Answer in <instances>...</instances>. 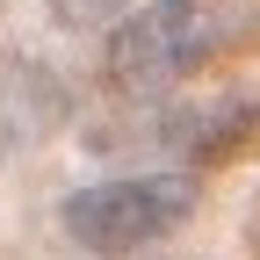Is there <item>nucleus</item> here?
Listing matches in <instances>:
<instances>
[{"label":"nucleus","instance_id":"f257e3e1","mask_svg":"<svg viewBox=\"0 0 260 260\" xmlns=\"http://www.w3.org/2000/svg\"><path fill=\"white\" fill-rule=\"evenodd\" d=\"M188 210H195V181H181V174H130V181L80 188L65 203V239L80 253L123 260V253L159 246L167 232H181Z\"/></svg>","mask_w":260,"mask_h":260},{"label":"nucleus","instance_id":"7ed1b4c3","mask_svg":"<svg viewBox=\"0 0 260 260\" xmlns=\"http://www.w3.org/2000/svg\"><path fill=\"white\" fill-rule=\"evenodd\" d=\"M44 8L65 22V29H102V22H123L130 0H44Z\"/></svg>","mask_w":260,"mask_h":260},{"label":"nucleus","instance_id":"f03ea898","mask_svg":"<svg viewBox=\"0 0 260 260\" xmlns=\"http://www.w3.org/2000/svg\"><path fill=\"white\" fill-rule=\"evenodd\" d=\"M210 44H217V22L195 0H145L123 22H109L102 65L123 94H167L210 58Z\"/></svg>","mask_w":260,"mask_h":260}]
</instances>
